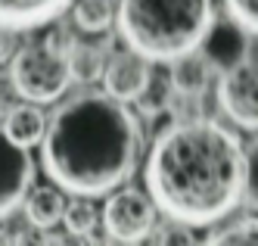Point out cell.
<instances>
[{"instance_id": "8", "label": "cell", "mask_w": 258, "mask_h": 246, "mask_svg": "<svg viewBox=\"0 0 258 246\" xmlns=\"http://www.w3.org/2000/svg\"><path fill=\"white\" fill-rule=\"evenodd\" d=\"M150 81H153L150 60L140 56L137 50H115L109 56L106 72H103V87L112 97H118L124 103H137V97L146 90Z\"/></svg>"}, {"instance_id": "16", "label": "cell", "mask_w": 258, "mask_h": 246, "mask_svg": "<svg viewBox=\"0 0 258 246\" xmlns=\"http://www.w3.org/2000/svg\"><path fill=\"white\" fill-rule=\"evenodd\" d=\"M62 224H66V231H69L72 237H84V234H94V228H97V206L90 203L87 196H78V200L66 203Z\"/></svg>"}, {"instance_id": "14", "label": "cell", "mask_w": 258, "mask_h": 246, "mask_svg": "<svg viewBox=\"0 0 258 246\" xmlns=\"http://www.w3.org/2000/svg\"><path fill=\"white\" fill-rule=\"evenodd\" d=\"M103 47H109V44H75L69 50V66H72V75H75V81H84V84H90V81H97V78H103V72H106V50Z\"/></svg>"}, {"instance_id": "3", "label": "cell", "mask_w": 258, "mask_h": 246, "mask_svg": "<svg viewBox=\"0 0 258 246\" xmlns=\"http://www.w3.org/2000/svg\"><path fill=\"white\" fill-rule=\"evenodd\" d=\"M215 25L212 0H121L118 31L150 63H174L206 44Z\"/></svg>"}, {"instance_id": "15", "label": "cell", "mask_w": 258, "mask_h": 246, "mask_svg": "<svg viewBox=\"0 0 258 246\" xmlns=\"http://www.w3.org/2000/svg\"><path fill=\"white\" fill-rule=\"evenodd\" d=\"M75 25L87 34H103L115 22V4L112 0H75Z\"/></svg>"}, {"instance_id": "21", "label": "cell", "mask_w": 258, "mask_h": 246, "mask_svg": "<svg viewBox=\"0 0 258 246\" xmlns=\"http://www.w3.org/2000/svg\"><path fill=\"white\" fill-rule=\"evenodd\" d=\"M227 16L236 19L249 34H258V0H224Z\"/></svg>"}, {"instance_id": "9", "label": "cell", "mask_w": 258, "mask_h": 246, "mask_svg": "<svg viewBox=\"0 0 258 246\" xmlns=\"http://www.w3.org/2000/svg\"><path fill=\"white\" fill-rule=\"evenodd\" d=\"M202 53L209 56V63L215 72H224L236 63H243L246 56H249V31L236 22V19H215V25L206 37V44L199 47Z\"/></svg>"}, {"instance_id": "19", "label": "cell", "mask_w": 258, "mask_h": 246, "mask_svg": "<svg viewBox=\"0 0 258 246\" xmlns=\"http://www.w3.org/2000/svg\"><path fill=\"white\" fill-rule=\"evenodd\" d=\"M150 240H153L156 246H171V243H180V246H183V243H196V234L190 231V224L171 218L168 224H162L159 231H153Z\"/></svg>"}, {"instance_id": "18", "label": "cell", "mask_w": 258, "mask_h": 246, "mask_svg": "<svg viewBox=\"0 0 258 246\" xmlns=\"http://www.w3.org/2000/svg\"><path fill=\"white\" fill-rule=\"evenodd\" d=\"M209 243H258V218H239L236 224L209 234Z\"/></svg>"}, {"instance_id": "2", "label": "cell", "mask_w": 258, "mask_h": 246, "mask_svg": "<svg viewBox=\"0 0 258 246\" xmlns=\"http://www.w3.org/2000/svg\"><path fill=\"white\" fill-rule=\"evenodd\" d=\"M143 150L140 119L109 90H81L59 103L41 140V165L75 196H103L131 181Z\"/></svg>"}, {"instance_id": "1", "label": "cell", "mask_w": 258, "mask_h": 246, "mask_svg": "<svg viewBox=\"0 0 258 246\" xmlns=\"http://www.w3.org/2000/svg\"><path fill=\"white\" fill-rule=\"evenodd\" d=\"M146 190L156 206L190 228L227 218L246 187V150L215 119L171 122L156 134L146 159Z\"/></svg>"}, {"instance_id": "17", "label": "cell", "mask_w": 258, "mask_h": 246, "mask_svg": "<svg viewBox=\"0 0 258 246\" xmlns=\"http://www.w3.org/2000/svg\"><path fill=\"white\" fill-rule=\"evenodd\" d=\"M171 93H174V84H171V75L168 78H153L150 84H146V90L137 97V106H140V116L146 119H156L159 112L168 109L171 103Z\"/></svg>"}, {"instance_id": "12", "label": "cell", "mask_w": 258, "mask_h": 246, "mask_svg": "<svg viewBox=\"0 0 258 246\" xmlns=\"http://www.w3.org/2000/svg\"><path fill=\"white\" fill-rule=\"evenodd\" d=\"M212 63H209V56L202 53V50H193L187 56H180V60L171 63V84L177 93H190V97H202L209 87V75H212Z\"/></svg>"}, {"instance_id": "20", "label": "cell", "mask_w": 258, "mask_h": 246, "mask_svg": "<svg viewBox=\"0 0 258 246\" xmlns=\"http://www.w3.org/2000/svg\"><path fill=\"white\" fill-rule=\"evenodd\" d=\"M243 200L249 209L258 212V137L246 146V187H243Z\"/></svg>"}, {"instance_id": "6", "label": "cell", "mask_w": 258, "mask_h": 246, "mask_svg": "<svg viewBox=\"0 0 258 246\" xmlns=\"http://www.w3.org/2000/svg\"><path fill=\"white\" fill-rule=\"evenodd\" d=\"M218 103L233 125L258 131V56H246L243 63L221 72Z\"/></svg>"}, {"instance_id": "13", "label": "cell", "mask_w": 258, "mask_h": 246, "mask_svg": "<svg viewBox=\"0 0 258 246\" xmlns=\"http://www.w3.org/2000/svg\"><path fill=\"white\" fill-rule=\"evenodd\" d=\"M66 212V196H62V187H34L25 196V218L31 228H53Z\"/></svg>"}, {"instance_id": "7", "label": "cell", "mask_w": 258, "mask_h": 246, "mask_svg": "<svg viewBox=\"0 0 258 246\" xmlns=\"http://www.w3.org/2000/svg\"><path fill=\"white\" fill-rule=\"evenodd\" d=\"M34 181V162L28 156V146L10 140V134L0 128V218L13 215L22 206Z\"/></svg>"}, {"instance_id": "5", "label": "cell", "mask_w": 258, "mask_h": 246, "mask_svg": "<svg viewBox=\"0 0 258 246\" xmlns=\"http://www.w3.org/2000/svg\"><path fill=\"white\" fill-rule=\"evenodd\" d=\"M156 224V200L140 193L137 187H121L103 206V228L109 240L137 243L153 234Z\"/></svg>"}, {"instance_id": "10", "label": "cell", "mask_w": 258, "mask_h": 246, "mask_svg": "<svg viewBox=\"0 0 258 246\" xmlns=\"http://www.w3.org/2000/svg\"><path fill=\"white\" fill-rule=\"evenodd\" d=\"M72 0H0V28L28 31L59 19Z\"/></svg>"}, {"instance_id": "22", "label": "cell", "mask_w": 258, "mask_h": 246, "mask_svg": "<svg viewBox=\"0 0 258 246\" xmlns=\"http://www.w3.org/2000/svg\"><path fill=\"white\" fill-rule=\"evenodd\" d=\"M47 44H50L53 50H59V53H69V50L75 47L78 41H75V31H72L66 22H59V25H53V28H50V34H47Z\"/></svg>"}, {"instance_id": "11", "label": "cell", "mask_w": 258, "mask_h": 246, "mask_svg": "<svg viewBox=\"0 0 258 246\" xmlns=\"http://www.w3.org/2000/svg\"><path fill=\"white\" fill-rule=\"evenodd\" d=\"M38 106L41 103H31V100L13 106L7 112L4 125H0L10 134V140H16L19 146H34V143H41L44 134H47V116Z\"/></svg>"}, {"instance_id": "4", "label": "cell", "mask_w": 258, "mask_h": 246, "mask_svg": "<svg viewBox=\"0 0 258 246\" xmlns=\"http://www.w3.org/2000/svg\"><path fill=\"white\" fill-rule=\"evenodd\" d=\"M72 66L69 53L53 50L44 44H25L13 53L10 63V84L22 100L31 103H53L59 100L72 84Z\"/></svg>"}]
</instances>
